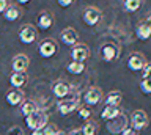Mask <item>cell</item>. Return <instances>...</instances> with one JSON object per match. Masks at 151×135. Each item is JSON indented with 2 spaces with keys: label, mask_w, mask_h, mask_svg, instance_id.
<instances>
[{
  "label": "cell",
  "mask_w": 151,
  "mask_h": 135,
  "mask_svg": "<svg viewBox=\"0 0 151 135\" xmlns=\"http://www.w3.org/2000/svg\"><path fill=\"white\" fill-rule=\"evenodd\" d=\"M66 69H68V72L73 74V76H79V74H82L85 71V64L79 63V61H73L66 66Z\"/></svg>",
  "instance_id": "603a6c76"
},
{
  "label": "cell",
  "mask_w": 151,
  "mask_h": 135,
  "mask_svg": "<svg viewBox=\"0 0 151 135\" xmlns=\"http://www.w3.org/2000/svg\"><path fill=\"white\" fill-rule=\"evenodd\" d=\"M28 63H30V60H28L27 55H24V54H19L16 55V57L13 58V71L14 72H25L27 71V68H28Z\"/></svg>",
  "instance_id": "7c38bea8"
},
{
  "label": "cell",
  "mask_w": 151,
  "mask_h": 135,
  "mask_svg": "<svg viewBox=\"0 0 151 135\" xmlns=\"http://www.w3.org/2000/svg\"><path fill=\"white\" fill-rule=\"evenodd\" d=\"M140 90L143 94H151V79H143L140 82Z\"/></svg>",
  "instance_id": "484cf974"
},
{
  "label": "cell",
  "mask_w": 151,
  "mask_h": 135,
  "mask_svg": "<svg viewBox=\"0 0 151 135\" xmlns=\"http://www.w3.org/2000/svg\"><path fill=\"white\" fill-rule=\"evenodd\" d=\"M121 135H137V130H134L132 127H126V129L121 132Z\"/></svg>",
  "instance_id": "1f68e13d"
},
{
  "label": "cell",
  "mask_w": 151,
  "mask_h": 135,
  "mask_svg": "<svg viewBox=\"0 0 151 135\" xmlns=\"http://www.w3.org/2000/svg\"><path fill=\"white\" fill-rule=\"evenodd\" d=\"M38 52H40V55L42 58H50L54 57L55 52H57V44L54 39H44L41 41L40 47H38Z\"/></svg>",
  "instance_id": "8992f818"
},
{
  "label": "cell",
  "mask_w": 151,
  "mask_h": 135,
  "mask_svg": "<svg viewBox=\"0 0 151 135\" xmlns=\"http://www.w3.org/2000/svg\"><path fill=\"white\" fill-rule=\"evenodd\" d=\"M24 91L22 90H17V88H13L11 91H8V94H6V102H8V105H21L22 102H24Z\"/></svg>",
  "instance_id": "5bb4252c"
},
{
  "label": "cell",
  "mask_w": 151,
  "mask_h": 135,
  "mask_svg": "<svg viewBox=\"0 0 151 135\" xmlns=\"http://www.w3.org/2000/svg\"><path fill=\"white\" fill-rule=\"evenodd\" d=\"M90 116H91V111L88 109H79V118L80 119H85V121H90Z\"/></svg>",
  "instance_id": "83f0119b"
},
{
  "label": "cell",
  "mask_w": 151,
  "mask_h": 135,
  "mask_svg": "<svg viewBox=\"0 0 151 135\" xmlns=\"http://www.w3.org/2000/svg\"><path fill=\"white\" fill-rule=\"evenodd\" d=\"M35 111H38V105L35 104V102H32V101H25V102H22L21 104V113L25 116H30L32 113H35Z\"/></svg>",
  "instance_id": "44dd1931"
},
{
  "label": "cell",
  "mask_w": 151,
  "mask_h": 135,
  "mask_svg": "<svg viewBox=\"0 0 151 135\" xmlns=\"http://www.w3.org/2000/svg\"><path fill=\"white\" fill-rule=\"evenodd\" d=\"M58 111L61 115H69L73 113L76 109H79V99L77 97H69V99H63L58 102Z\"/></svg>",
  "instance_id": "52a82bcc"
},
{
  "label": "cell",
  "mask_w": 151,
  "mask_h": 135,
  "mask_svg": "<svg viewBox=\"0 0 151 135\" xmlns=\"http://www.w3.org/2000/svg\"><path fill=\"white\" fill-rule=\"evenodd\" d=\"M25 123H27V127L32 130H42L47 126V115L38 110L35 113H32L30 116H27Z\"/></svg>",
  "instance_id": "6da1fadb"
},
{
  "label": "cell",
  "mask_w": 151,
  "mask_h": 135,
  "mask_svg": "<svg viewBox=\"0 0 151 135\" xmlns=\"http://www.w3.org/2000/svg\"><path fill=\"white\" fill-rule=\"evenodd\" d=\"M71 3H73L71 0H58V5H60V6H63V8H65V6H69Z\"/></svg>",
  "instance_id": "d6a6232c"
},
{
  "label": "cell",
  "mask_w": 151,
  "mask_h": 135,
  "mask_svg": "<svg viewBox=\"0 0 151 135\" xmlns=\"http://www.w3.org/2000/svg\"><path fill=\"white\" fill-rule=\"evenodd\" d=\"M52 93H54L57 97H60V99H65V97L68 96V93H69V85L63 80L55 82L54 86H52Z\"/></svg>",
  "instance_id": "9a60e30c"
},
{
  "label": "cell",
  "mask_w": 151,
  "mask_h": 135,
  "mask_svg": "<svg viewBox=\"0 0 151 135\" xmlns=\"http://www.w3.org/2000/svg\"><path fill=\"white\" fill-rule=\"evenodd\" d=\"M83 99H85V102H87V105H96V104H99V101L102 99L101 88H98V86L88 88L87 93H85V96H83Z\"/></svg>",
  "instance_id": "30bf717a"
},
{
  "label": "cell",
  "mask_w": 151,
  "mask_h": 135,
  "mask_svg": "<svg viewBox=\"0 0 151 135\" xmlns=\"http://www.w3.org/2000/svg\"><path fill=\"white\" fill-rule=\"evenodd\" d=\"M52 24H54V17H52L50 13H42L40 16V19H38V25H40V29H42V30L50 29Z\"/></svg>",
  "instance_id": "ffe728a7"
},
{
  "label": "cell",
  "mask_w": 151,
  "mask_h": 135,
  "mask_svg": "<svg viewBox=\"0 0 151 135\" xmlns=\"http://www.w3.org/2000/svg\"><path fill=\"white\" fill-rule=\"evenodd\" d=\"M3 16H5V19H6V21L13 22V21H17V19H19V16H21V11H19V8L9 5L8 10L3 13Z\"/></svg>",
  "instance_id": "7402d4cb"
},
{
  "label": "cell",
  "mask_w": 151,
  "mask_h": 135,
  "mask_svg": "<svg viewBox=\"0 0 151 135\" xmlns=\"http://www.w3.org/2000/svg\"><path fill=\"white\" fill-rule=\"evenodd\" d=\"M8 6H9V3L6 0H0V13H5L8 10Z\"/></svg>",
  "instance_id": "4dcf8cb0"
},
{
  "label": "cell",
  "mask_w": 151,
  "mask_h": 135,
  "mask_svg": "<svg viewBox=\"0 0 151 135\" xmlns=\"http://www.w3.org/2000/svg\"><path fill=\"white\" fill-rule=\"evenodd\" d=\"M57 134H58V129H57L55 124H47L42 129V135H57Z\"/></svg>",
  "instance_id": "4316f807"
},
{
  "label": "cell",
  "mask_w": 151,
  "mask_h": 135,
  "mask_svg": "<svg viewBox=\"0 0 151 135\" xmlns=\"http://www.w3.org/2000/svg\"><path fill=\"white\" fill-rule=\"evenodd\" d=\"M127 124H129L127 116H126L124 113H121V115H118L116 118L107 121V130H109L110 134H121L126 127H129Z\"/></svg>",
  "instance_id": "7a4b0ae2"
},
{
  "label": "cell",
  "mask_w": 151,
  "mask_h": 135,
  "mask_svg": "<svg viewBox=\"0 0 151 135\" xmlns=\"http://www.w3.org/2000/svg\"><path fill=\"white\" fill-rule=\"evenodd\" d=\"M32 135H42V130H33Z\"/></svg>",
  "instance_id": "d590c367"
},
{
  "label": "cell",
  "mask_w": 151,
  "mask_h": 135,
  "mask_svg": "<svg viewBox=\"0 0 151 135\" xmlns=\"http://www.w3.org/2000/svg\"><path fill=\"white\" fill-rule=\"evenodd\" d=\"M121 99H123V94H121L120 91H110V93L107 94L106 105H110V107H120Z\"/></svg>",
  "instance_id": "ac0fdd59"
},
{
  "label": "cell",
  "mask_w": 151,
  "mask_h": 135,
  "mask_svg": "<svg viewBox=\"0 0 151 135\" xmlns=\"http://www.w3.org/2000/svg\"><path fill=\"white\" fill-rule=\"evenodd\" d=\"M8 135H22V129L19 126H13L11 129H8Z\"/></svg>",
  "instance_id": "f1b7e54d"
},
{
  "label": "cell",
  "mask_w": 151,
  "mask_h": 135,
  "mask_svg": "<svg viewBox=\"0 0 151 135\" xmlns=\"http://www.w3.org/2000/svg\"><path fill=\"white\" fill-rule=\"evenodd\" d=\"M96 130H98V126L94 121H87L85 126L82 127V134L83 135H96Z\"/></svg>",
  "instance_id": "cb8c5ba5"
},
{
  "label": "cell",
  "mask_w": 151,
  "mask_h": 135,
  "mask_svg": "<svg viewBox=\"0 0 151 135\" xmlns=\"http://www.w3.org/2000/svg\"><path fill=\"white\" fill-rule=\"evenodd\" d=\"M68 135H83V134H82V129H74V130H71Z\"/></svg>",
  "instance_id": "836d02e7"
},
{
  "label": "cell",
  "mask_w": 151,
  "mask_h": 135,
  "mask_svg": "<svg viewBox=\"0 0 151 135\" xmlns=\"http://www.w3.org/2000/svg\"><path fill=\"white\" fill-rule=\"evenodd\" d=\"M101 57L104 61H113L118 57V47L112 43H106L101 47Z\"/></svg>",
  "instance_id": "8fae6325"
},
{
  "label": "cell",
  "mask_w": 151,
  "mask_h": 135,
  "mask_svg": "<svg viewBox=\"0 0 151 135\" xmlns=\"http://www.w3.org/2000/svg\"><path fill=\"white\" fill-rule=\"evenodd\" d=\"M123 111L120 110V107H110V105H106L104 110L101 111V118L106 119V121H110L113 118H116L118 115H121Z\"/></svg>",
  "instance_id": "e0dca14e"
},
{
  "label": "cell",
  "mask_w": 151,
  "mask_h": 135,
  "mask_svg": "<svg viewBox=\"0 0 151 135\" xmlns=\"http://www.w3.org/2000/svg\"><path fill=\"white\" fill-rule=\"evenodd\" d=\"M36 38H38V30L33 25H30V24L24 25L22 29L19 30V39H21V43H24V44L35 43Z\"/></svg>",
  "instance_id": "3957f363"
},
{
  "label": "cell",
  "mask_w": 151,
  "mask_h": 135,
  "mask_svg": "<svg viewBox=\"0 0 151 135\" xmlns=\"http://www.w3.org/2000/svg\"><path fill=\"white\" fill-rule=\"evenodd\" d=\"M143 79H151V63L143 68Z\"/></svg>",
  "instance_id": "f546056e"
},
{
  "label": "cell",
  "mask_w": 151,
  "mask_h": 135,
  "mask_svg": "<svg viewBox=\"0 0 151 135\" xmlns=\"http://www.w3.org/2000/svg\"><path fill=\"white\" fill-rule=\"evenodd\" d=\"M60 38L63 41V44H66V46H76V43H77V39H79V33L69 27V29H65L61 31Z\"/></svg>",
  "instance_id": "4fadbf2b"
},
{
  "label": "cell",
  "mask_w": 151,
  "mask_h": 135,
  "mask_svg": "<svg viewBox=\"0 0 151 135\" xmlns=\"http://www.w3.org/2000/svg\"><path fill=\"white\" fill-rule=\"evenodd\" d=\"M146 66V61H145V57L142 54H131V57L127 58V68L134 72H139V71H143V68Z\"/></svg>",
  "instance_id": "5b68a950"
},
{
  "label": "cell",
  "mask_w": 151,
  "mask_h": 135,
  "mask_svg": "<svg viewBox=\"0 0 151 135\" xmlns=\"http://www.w3.org/2000/svg\"><path fill=\"white\" fill-rule=\"evenodd\" d=\"M145 24L151 27V13H150V14H148V16H146V19H145Z\"/></svg>",
  "instance_id": "e575fe53"
},
{
  "label": "cell",
  "mask_w": 151,
  "mask_h": 135,
  "mask_svg": "<svg viewBox=\"0 0 151 135\" xmlns=\"http://www.w3.org/2000/svg\"><path fill=\"white\" fill-rule=\"evenodd\" d=\"M131 123L134 130H143L148 126V115L145 110H135L131 116Z\"/></svg>",
  "instance_id": "277c9868"
},
{
  "label": "cell",
  "mask_w": 151,
  "mask_h": 135,
  "mask_svg": "<svg viewBox=\"0 0 151 135\" xmlns=\"http://www.w3.org/2000/svg\"><path fill=\"white\" fill-rule=\"evenodd\" d=\"M71 57H73V61L83 63L85 60L90 57V50L85 44H76L74 47L71 49Z\"/></svg>",
  "instance_id": "ba28073f"
},
{
  "label": "cell",
  "mask_w": 151,
  "mask_h": 135,
  "mask_svg": "<svg viewBox=\"0 0 151 135\" xmlns=\"http://www.w3.org/2000/svg\"><path fill=\"white\" fill-rule=\"evenodd\" d=\"M140 6H142L140 0H126L124 2V8L129 13H135L137 10H140Z\"/></svg>",
  "instance_id": "d4e9b609"
},
{
  "label": "cell",
  "mask_w": 151,
  "mask_h": 135,
  "mask_svg": "<svg viewBox=\"0 0 151 135\" xmlns=\"http://www.w3.org/2000/svg\"><path fill=\"white\" fill-rule=\"evenodd\" d=\"M99 19H101V11L98 10L96 6H87L83 10V21H85V24H88V25H96Z\"/></svg>",
  "instance_id": "9c48e42d"
},
{
  "label": "cell",
  "mask_w": 151,
  "mask_h": 135,
  "mask_svg": "<svg viewBox=\"0 0 151 135\" xmlns=\"http://www.w3.org/2000/svg\"><path fill=\"white\" fill-rule=\"evenodd\" d=\"M9 83H11L14 88L21 90V88L27 83V76H25V72H13L11 77H9Z\"/></svg>",
  "instance_id": "2e32d148"
},
{
  "label": "cell",
  "mask_w": 151,
  "mask_h": 135,
  "mask_svg": "<svg viewBox=\"0 0 151 135\" xmlns=\"http://www.w3.org/2000/svg\"><path fill=\"white\" fill-rule=\"evenodd\" d=\"M135 31H137V38H139L140 41H146V39L151 38V27L146 25L145 22H143V24L137 25V30Z\"/></svg>",
  "instance_id": "d6986e66"
},
{
  "label": "cell",
  "mask_w": 151,
  "mask_h": 135,
  "mask_svg": "<svg viewBox=\"0 0 151 135\" xmlns=\"http://www.w3.org/2000/svg\"><path fill=\"white\" fill-rule=\"evenodd\" d=\"M57 135H68V134L63 132V130H58V134H57Z\"/></svg>",
  "instance_id": "8d00e7d4"
}]
</instances>
